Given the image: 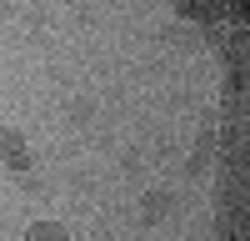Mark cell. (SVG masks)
Instances as JSON below:
<instances>
[{
    "label": "cell",
    "mask_w": 250,
    "mask_h": 241,
    "mask_svg": "<svg viewBox=\"0 0 250 241\" xmlns=\"http://www.w3.org/2000/svg\"><path fill=\"white\" fill-rule=\"evenodd\" d=\"M25 241H70V226L65 221H30Z\"/></svg>",
    "instance_id": "3957f363"
},
{
    "label": "cell",
    "mask_w": 250,
    "mask_h": 241,
    "mask_svg": "<svg viewBox=\"0 0 250 241\" xmlns=\"http://www.w3.org/2000/svg\"><path fill=\"white\" fill-rule=\"evenodd\" d=\"M165 216H170V196H165V191H150L140 201V221H145V226H150V221H165Z\"/></svg>",
    "instance_id": "277c9868"
},
{
    "label": "cell",
    "mask_w": 250,
    "mask_h": 241,
    "mask_svg": "<svg viewBox=\"0 0 250 241\" xmlns=\"http://www.w3.org/2000/svg\"><path fill=\"white\" fill-rule=\"evenodd\" d=\"M175 10H180L185 20H205V25H220L225 0H175Z\"/></svg>",
    "instance_id": "7a4b0ae2"
},
{
    "label": "cell",
    "mask_w": 250,
    "mask_h": 241,
    "mask_svg": "<svg viewBox=\"0 0 250 241\" xmlns=\"http://www.w3.org/2000/svg\"><path fill=\"white\" fill-rule=\"evenodd\" d=\"M225 15H230V20H245V25H250V0H225Z\"/></svg>",
    "instance_id": "5b68a950"
},
{
    "label": "cell",
    "mask_w": 250,
    "mask_h": 241,
    "mask_svg": "<svg viewBox=\"0 0 250 241\" xmlns=\"http://www.w3.org/2000/svg\"><path fill=\"white\" fill-rule=\"evenodd\" d=\"M0 161L15 171V176H25L35 161H30V146H25V136H20L15 126H0Z\"/></svg>",
    "instance_id": "6da1fadb"
}]
</instances>
